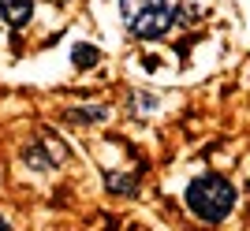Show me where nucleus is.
<instances>
[{"label": "nucleus", "instance_id": "obj_2", "mask_svg": "<svg viewBox=\"0 0 250 231\" xmlns=\"http://www.w3.org/2000/svg\"><path fill=\"white\" fill-rule=\"evenodd\" d=\"M120 15L135 38H161L176 26V0H120Z\"/></svg>", "mask_w": 250, "mask_h": 231}, {"label": "nucleus", "instance_id": "obj_3", "mask_svg": "<svg viewBox=\"0 0 250 231\" xmlns=\"http://www.w3.org/2000/svg\"><path fill=\"white\" fill-rule=\"evenodd\" d=\"M0 19L8 26H26L34 19V0H0Z\"/></svg>", "mask_w": 250, "mask_h": 231}, {"label": "nucleus", "instance_id": "obj_5", "mask_svg": "<svg viewBox=\"0 0 250 231\" xmlns=\"http://www.w3.org/2000/svg\"><path fill=\"white\" fill-rule=\"evenodd\" d=\"M0 231H11V228H8V224H4V220H0Z\"/></svg>", "mask_w": 250, "mask_h": 231}, {"label": "nucleus", "instance_id": "obj_1", "mask_svg": "<svg viewBox=\"0 0 250 231\" xmlns=\"http://www.w3.org/2000/svg\"><path fill=\"white\" fill-rule=\"evenodd\" d=\"M187 209L206 224H220L235 209V187H231L224 175H202L187 187Z\"/></svg>", "mask_w": 250, "mask_h": 231}, {"label": "nucleus", "instance_id": "obj_4", "mask_svg": "<svg viewBox=\"0 0 250 231\" xmlns=\"http://www.w3.org/2000/svg\"><path fill=\"white\" fill-rule=\"evenodd\" d=\"M71 60L79 63V67H94V63L101 60V53H97L94 45H75V53H71Z\"/></svg>", "mask_w": 250, "mask_h": 231}]
</instances>
